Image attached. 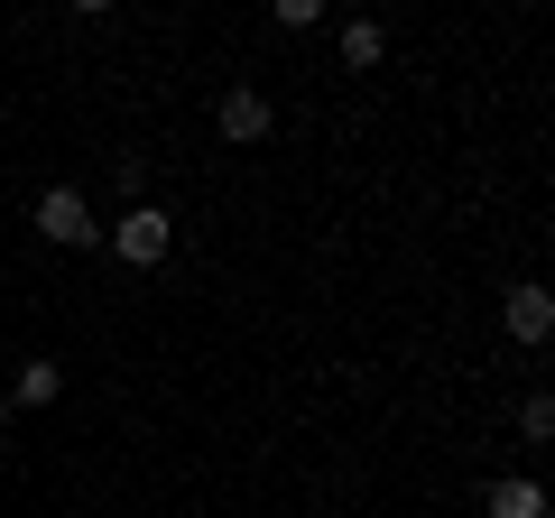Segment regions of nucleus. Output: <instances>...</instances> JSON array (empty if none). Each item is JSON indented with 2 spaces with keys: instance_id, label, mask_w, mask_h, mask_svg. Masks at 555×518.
<instances>
[{
  "instance_id": "nucleus-1",
  "label": "nucleus",
  "mask_w": 555,
  "mask_h": 518,
  "mask_svg": "<svg viewBox=\"0 0 555 518\" xmlns=\"http://www.w3.org/2000/svg\"><path fill=\"white\" fill-rule=\"evenodd\" d=\"M167 241H177V213H158V204H130V213L112 222V250L130 259V269H149V259H167Z\"/></svg>"
},
{
  "instance_id": "nucleus-2",
  "label": "nucleus",
  "mask_w": 555,
  "mask_h": 518,
  "mask_svg": "<svg viewBox=\"0 0 555 518\" xmlns=\"http://www.w3.org/2000/svg\"><path fill=\"white\" fill-rule=\"evenodd\" d=\"M38 232L56 241V250H83V241H93L102 222H93V204H83L75 185H56V195H38Z\"/></svg>"
},
{
  "instance_id": "nucleus-3",
  "label": "nucleus",
  "mask_w": 555,
  "mask_h": 518,
  "mask_svg": "<svg viewBox=\"0 0 555 518\" xmlns=\"http://www.w3.org/2000/svg\"><path fill=\"white\" fill-rule=\"evenodd\" d=\"M500 324H509L518 342H546V334H555V297H546V287H509V306H500Z\"/></svg>"
},
{
  "instance_id": "nucleus-4",
  "label": "nucleus",
  "mask_w": 555,
  "mask_h": 518,
  "mask_svg": "<svg viewBox=\"0 0 555 518\" xmlns=\"http://www.w3.org/2000/svg\"><path fill=\"white\" fill-rule=\"evenodd\" d=\"M269 102H259V93H222V112H214V130H222V140H241V148H250V140H269Z\"/></svg>"
},
{
  "instance_id": "nucleus-5",
  "label": "nucleus",
  "mask_w": 555,
  "mask_h": 518,
  "mask_svg": "<svg viewBox=\"0 0 555 518\" xmlns=\"http://www.w3.org/2000/svg\"><path fill=\"white\" fill-rule=\"evenodd\" d=\"M491 518H546V491H537V481H491Z\"/></svg>"
},
{
  "instance_id": "nucleus-6",
  "label": "nucleus",
  "mask_w": 555,
  "mask_h": 518,
  "mask_svg": "<svg viewBox=\"0 0 555 518\" xmlns=\"http://www.w3.org/2000/svg\"><path fill=\"white\" fill-rule=\"evenodd\" d=\"M379 56H389L379 20H352V28H343V65H379Z\"/></svg>"
},
{
  "instance_id": "nucleus-7",
  "label": "nucleus",
  "mask_w": 555,
  "mask_h": 518,
  "mask_svg": "<svg viewBox=\"0 0 555 518\" xmlns=\"http://www.w3.org/2000/svg\"><path fill=\"white\" fill-rule=\"evenodd\" d=\"M10 399H20V407H47V399H56V361H28V371H20V389H10Z\"/></svg>"
},
{
  "instance_id": "nucleus-8",
  "label": "nucleus",
  "mask_w": 555,
  "mask_h": 518,
  "mask_svg": "<svg viewBox=\"0 0 555 518\" xmlns=\"http://www.w3.org/2000/svg\"><path fill=\"white\" fill-rule=\"evenodd\" d=\"M518 436H528V444H546V436H555V399H546V389L518 407Z\"/></svg>"
},
{
  "instance_id": "nucleus-9",
  "label": "nucleus",
  "mask_w": 555,
  "mask_h": 518,
  "mask_svg": "<svg viewBox=\"0 0 555 518\" xmlns=\"http://www.w3.org/2000/svg\"><path fill=\"white\" fill-rule=\"evenodd\" d=\"M324 20V0H278V28H315Z\"/></svg>"
},
{
  "instance_id": "nucleus-10",
  "label": "nucleus",
  "mask_w": 555,
  "mask_h": 518,
  "mask_svg": "<svg viewBox=\"0 0 555 518\" xmlns=\"http://www.w3.org/2000/svg\"><path fill=\"white\" fill-rule=\"evenodd\" d=\"M65 10H112V0H65Z\"/></svg>"
}]
</instances>
